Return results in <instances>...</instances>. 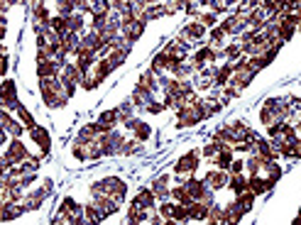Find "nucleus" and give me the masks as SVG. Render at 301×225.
I'll return each mask as SVG.
<instances>
[{
  "instance_id": "13",
  "label": "nucleus",
  "mask_w": 301,
  "mask_h": 225,
  "mask_svg": "<svg viewBox=\"0 0 301 225\" xmlns=\"http://www.w3.org/2000/svg\"><path fill=\"white\" fill-rule=\"evenodd\" d=\"M211 189H223V186H228V171L225 169H213V171H208L204 179Z\"/></svg>"
},
{
  "instance_id": "21",
  "label": "nucleus",
  "mask_w": 301,
  "mask_h": 225,
  "mask_svg": "<svg viewBox=\"0 0 301 225\" xmlns=\"http://www.w3.org/2000/svg\"><path fill=\"white\" fill-rule=\"evenodd\" d=\"M181 32H186L193 42H198V40H204L206 37V25L204 22H198V20H193V22H189V25H184Z\"/></svg>"
},
{
  "instance_id": "18",
  "label": "nucleus",
  "mask_w": 301,
  "mask_h": 225,
  "mask_svg": "<svg viewBox=\"0 0 301 225\" xmlns=\"http://www.w3.org/2000/svg\"><path fill=\"white\" fill-rule=\"evenodd\" d=\"M166 183H169V176H159V179H154V181H152L150 189H152V194L157 196V201H164V198H169V191H172V189H169Z\"/></svg>"
},
{
  "instance_id": "14",
  "label": "nucleus",
  "mask_w": 301,
  "mask_h": 225,
  "mask_svg": "<svg viewBox=\"0 0 301 225\" xmlns=\"http://www.w3.org/2000/svg\"><path fill=\"white\" fill-rule=\"evenodd\" d=\"M208 203L206 201H198V198H193L191 203H189V218L191 220H208Z\"/></svg>"
},
{
  "instance_id": "43",
  "label": "nucleus",
  "mask_w": 301,
  "mask_h": 225,
  "mask_svg": "<svg viewBox=\"0 0 301 225\" xmlns=\"http://www.w3.org/2000/svg\"><path fill=\"white\" fill-rule=\"evenodd\" d=\"M74 0H56V13L59 15H74Z\"/></svg>"
},
{
  "instance_id": "53",
  "label": "nucleus",
  "mask_w": 301,
  "mask_h": 225,
  "mask_svg": "<svg viewBox=\"0 0 301 225\" xmlns=\"http://www.w3.org/2000/svg\"><path fill=\"white\" fill-rule=\"evenodd\" d=\"M162 110H164V103H157L154 98L147 103V113H152V115H157V113H162Z\"/></svg>"
},
{
  "instance_id": "58",
  "label": "nucleus",
  "mask_w": 301,
  "mask_h": 225,
  "mask_svg": "<svg viewBox=\"0 0 301 225\" xmlns=\"http://www.w3.org/2000/svg\"><path fill=\"white\" fill-rule=\"evenodd\" d=\"M0 54H5V47H3V44H0Z\"/></svg>"
},
{
  "instance_id": "29",
  "label": "nucleus",
  "mask_w": 301,
  "mask_h": 225,
  "mask_svg": "<svg viewBox=\"0 0 301 225\" xmlns=\"http://www.w3.org/2000/svg\"><path fill=\"white\" fill-rule=\"evenodd\" d=\"M15 113H17V118H20V123H22V125L27 127H35L37 125V123H35V115H32V113L27 110V108H25V105H22V103H20V100H17V105H15Z\"/></svg>"
},
{
  "instance_id": "8",
  "label": "nucleus",
  "mask_w": 301,
  "mask_h": 225,
  "mask_svg": "<svg viewBox=\"0 0 301 225\" xmlns=\"http://www.w3.org/2000/svg\"><path fill=\"white\" fill-rule=\"evenodd\" d=\"M5 157H8L13 164H22V162L29 157V152H27V147L20 142V137H13V142H10L8 149H5Z\"/></svg>"
},
{
  "instance_id": "52",
  "label": "nucleus",
  "mask_w": 301,
  "mask_h": 225,
  "mask_svg": "<svg viewBox=\"0 0 301 225\" xmlns=\"http://www.w3.org/2000/svg\"><path fill=\"white\" fill-rule=\"evenodd\" d=\"M228 171H230V174H243V171H245V159H233Z\"/></svg>"
},
{
  "instance_id": "2",
  "label": "nucleus",
  "mask_w": 301,
  "mask_h": 225,
  "mask_svg": "<svg viewBox=\"0 0 301 225\" xmlns=\"http://www.w3.org/2000/svg\"><path fill=\"white\" fill-rule=\"evenodd\" d=\"M98 144H101V152L103 157H113V155H123V144H125V137L118 132V130H108L103 135L96 137Z\"/></svg>"
},
{
  "instance_id": "36",
  "label": "nucleus",
  "mask_w": 301,
  "mask_h": 225,
  "mask_svg": "<svg viewBox=\"0 0 301 225\" xmlns=\"http://www.w3.org/2000/svg\"><path fill=\"white\" fill-rule=\"evenodd\" d=\"M115 110H118V120H120V123H127V120L132 118V110H135V105H132V100H125L123 105H118Z\"/></svg>"
},
{
  "instance_id": "22",
  "label": "nucleus",
  "mask_w": 301,
  "mask_h": 225,
  "mask_svg": "<svg viewBox=\"0 0 301 225\" xmlns=\"http://www.w3.org/2000/svg\"><path fill=\"white\" fill-rule=\"evenodd\" d=\"M25 208L22 206H15L13 201H5V206H3V213H0V220L3 223H8V220H15L17 215H22Z\"/></svg>"
},
{
  "instance_id": "27",
  "label": "nucleus",
  "mask_w": 301,
  "mask_h": 225,
  "mask_svg": "<svg viewBox=\"0 0 301 225\" xmlns=\"http://www.w3.org/2000/svg\"><path fill=\"white\" fill-rule=\"evenodd\" d=\"M147 220H150V211L137 208L135 203L127 208V223H147Z\"/></svg>"
},
{
  "instance_id": "11",
  "label": "nucleus",
  "mask_w": 301,
  "mask_h": 225,
  "mask_svg": "<svg viewBox=\"0 0 301 225\" xmlns=\"http://www.w3.org/2000/svg\"><path fill=\"white\" fill-rule=\"evenodd\" d=\"M132 203H135L137 208H145V211H154L157 208V196L152 194V189H142L135 198H132Z\"/></svg>"
},
{
  "instance_id": "19",
  "label": "nucleus",
  "mask_w": 301,
  "mask_h": 225,
  "mask_svg": "<svg viewBox=\"0 0 301 225\" xmlns=\"http://www.w3.org/2000/svg\"><path fill=\"white\" fill-rule=\"evenodd\" d=\"M247 189H250L255 196H260V194H267V191L272 189V183L267 181V179H260V176L255 174V176H250V179H247Z\"/></svg>"
},
{
  "instance_id": "32",
  "label": "nucleus",
  "mask_w": 301,
  "mask_h": 225,
  "mask_svg": "<svg viewBox=\"0 0 301 225\" xmlns=\"http://www.w3.org/2000/svg\"><path fill=\"white\" fill-rule=\"evenodd\" d=\"M137 84H142L145 88H150V91H157L159 88V79H157V71H152V69H147L142 76H140V81Z\"/></svg>"
},
{
  "instance_id": "23",
  "label": "nucleus",
  "mask_w": 301,
  "mask_h": 225,
  "mask_svg": "<svg viewBox=\"0 0 301 225\" xmlns=\"http://www.w3.org/2000/svg\"><path fill=\"white\" fill-rule=\"evenodd\" d=\"M228 132H230V137H233L235 142L238 140H245V135H247V130H250V125L247 123H243V120H235V123H228Z\"/></svg>"
},
{
  "instance_id": "39",
  "label": "nucleus",
  "mask_w": 301,
  "mask_h": 225,
  "mask_svg": "<svg viewBox=\"0 0 301 225\" xmlns=\"http://www.w3.org/2000/svg\"><path fill=\"white\" fill-rule=\"evenodd\" d=\"M225 37H228V34L223 32V27H211V42H208V44H211L213 49H216V47H223Z\"/></svg>"
},
{
  "instance_id": "35",
  "label": "nucleus",
  "mask_w": 301,
  "mask_h": 225,
  "mask_svg": "<svg viewBox=\"0 0 301 225\" xmlns=\"http://www.w3.org/2000/svg\"><path fill=\"white\" fill-rule=\"evenodd\" d=\"M172 220H174V223H186V220H191V218H189V206H186V203H174Z\"/></svg>"
},
{
  "instance_id": "1",
  "label": "nucleus",
  "mask_w": 301,
  "mask_h": 225,
  "mask_svg": "<svg viewBox=\"0 0 301 225\" xmlns=\"http://www.w3.org/2000/svg\"><path fill=\"white\" fill-rule=\"evenodd\" d=\"M40 93L44 105H49V108H64L69 103V93L64 84L59 81V76L56 79H40Z\"/></svg>"
},
{
  "instance_id": "25",
  "label": "nucleus",
  "mask_w": 301,
  "mask_h": 225,
  "mask_svg": "<svg viewBox=\"0 0 301 225\" xmlns=\"http://www.w3.org/2000/svg\"><path fill=\"white\" fill-rule=\"evenodd\" d=\"M49 27L54 29L59 37H64L66 32H71V29H69V15H56V17H52V20H49Z\"/></svg>"
},
{
  "instance_id": "59",
  "label": "nucleus",
  "mask_w": 301,
  "mask_h": 225,
  "mask_svg": "<svg viewBox=\"0 0 301 225\" xmlns=\"http://www.w3.org/2000/svg\"><path fill=\"white\" fill-rule=\"evenodd\" d=\"M299 215H301V208H299Z\"/></svg>"
},
{
  "instance_id": "54",
  "label": "nucleus",
  "mask_w": 301,
  "mask_h": 225,
  "mask_svg": "<svg viewBox=\"0 0 301 225\" xmlns=\"http://www.w3.org/2000/svg\"><path fill=\"white\" fill-rule=\"evenodd\" d=\"M8 69H10V66H8V56L0 54V76H5V73H8Z\"/></svg>"
},
{
  "instance_id": "49",
  "label": "nucleus",
  "mask_w": 301,
  "mask_h": 225,
  "mask_svg": "<svg viewBox=\"0 0 301 225\" xmlns=\"http://www.w3.org/2000/svg\"><path fill=\"white\" fill-rule=\"evenodd\" d=\"M15 123V118L13 115H10V113L5 110V108H0V127H5V130H8V127L13 125Z\"/></svg>"
},
{
  "instance_id": "9",
  "label": "nucleus",
  "mask_w": 301,
  "mask_h": 225,
  "mask_svg": "<svg viewBox=\"0 0 301 225\" xmlns=\"http://www.w3.org/2000/svg\"><path fill=\"white\" fill-rule=\"evenodd\" d=\"M37 76L40 79H56L59 71H61V64L56 59H37Z\"/></svg>"
},
{
  "instance_id": "5",
  "label": "nucleus",
  "mask_w": 301,
  "mask_h": 225,
  "mask_svg": "<svg viewBox=\"0 0 301 225\" xmlns=\"http://www.w3.org/2000/svg\"><path fill=\"white\" fill-rule=\"evenodd\" d=\"M29 137H32L35 144H40L42 155H44V157L49 155V147H52V135H49V130H47V127H42V125L29 127Z\"/></svg>"
},
{
  "instance_id": "6",
  "label": "nucleus",
  "mask_w": 301,
  "mask_h": 225,
  "mask_svg": "<svg viewBox=\"0 0 301 225\" xmlns=\"http://www.w3.org/2000/svg\"><path fill=\"white\" fill-rule=\"evenodd\" d=\"M125 127L132 132V137L140 142H147L152 137V125H147L145 120H137V118H130L127 123H125Z\"/></svg>"
},
{
  "instance_id": "7",
  "label": "nucleus",
  "mask_w": 301,
  "mask_h": 225,
  "mask_svg": "<svg viewBox=\"0 0 301 225\" xmlns=\"http://www.w3.org/2000/svg\"><path fill=\"white\" fill-rule=\"evenodd\" d=\"M252 152H257L262 159H279V149H277V144H274L270 137H260V140L252 144Z\"/></svg>"
},
{
  "instance_id": "17",
  "label": "nucleus",
  "mask_w": 301,
  "mask_h": 225,
  "mask_svg": "<svg viewBox=\"0 0 301 225\" xmlns=\"http://www.w3.org/2000/svg\"><path fill=\"white\" fill-rule=\"evenodd\" d=\"M59 211H64V213H69L71 215V220L74 218H79V215H83V206L76 201V198H71V196H66L64 201H61V206H59Z\"/></svg>"
},
{
  "instance_id": "45",
  "label": "nucleus",
  "mask_w": 301,
  "mask_h": 225,
  "mask_svg": "<svg viewBox=\"0 0 301 225\" xmlns=\"http://www.w3.org/2000/svg\"><path fill=\"white\" fill-rule=\"evenodd\" d=\"M113 10H118L120 15H127L130 13V8H132V0H113V5H110Z\"/></svg>"
},
{
  "instance_id": "57",
  "label": "nucleus",
  "mask_w": 301,
  "mask_h": 225,
  "mask_svg": "<svg viewBox=\"0 0 301 225\" xmlns=\"http://www.w3.org/2000/svg\"><path fill=\"white\" fill-rule=\"evenodd\" d=\"M198 5H208V0H198Z\"/></svg>"
},
{
  "instance_id": "48",
  "label": "nucleus",
  "mask_w": 301,
  "mask_h": 225,
  "mask_svg": "<svg viewBox=\"0 0 301 225\" xmlns=\"http://www.w3.org/2000/svg\"><path fill=\"white\" fill-rule=\"evenodd\" d=\"M218 149H220V147H218V142H216V140H211V142H208V144L204 147V152H201V155H204V157H208V159H213V157L218 155Z\"/></svg>"
},
{
  "instance_id": "10",
  "label": "nucleus",
  "mask_w": 301,
  "mask_h": 225,
  "mask_svg": "<svg viewBox=\"0 0 301 225\" xmlns=\"http://www.w3.org/2000/svg\"><path fill=\"white\" fill-rule=\"evenodd\" d=\"M113 71H115V66H113V64H110L108 59L103 56V59H98L96 64H93V69H91V76L96 79V84H103V81L108 79V76L113 73Z\"/></svg>"
},
{
  "instance_id": "41",
  "label": "nucleus",
  "mask_w": 301,
  "mask_h": 225,
  "mask_svg": "<svg viewBox=\"0 0 301 225\" xmlns=\"http://www.w3.org/2000/svg\"><path fill=\"white\" fill-rule=\"evenodd\" d=\"M69 29H71V32H81L83 29V13L69 15Z\"/></svg>"
},
{
  "instance_id": "44",
  "label": "nucleus",
  "mask_w": 301,
  "mask_h": 225,
  "mask_svg": "<svg viewBox=\"0 0 301 225\" xmlns=\"http://www.w3.org/2000/svg\"><path fill=\"white\" fill-rule=\"evenodd\" d=\"M260 120H262V125L267 127V125H272V123H277V115H274L267 105H262V110H260Z\"/></svg>"
},
{
  "instance_id": "12",
  "label": "nucleus",
  "mask_w": 301,
  "mask_h": 225,
  "mask_svg": "<svg viewBox=\"0 0 301 225\" xmlns=\"http://www.w3.org/2000/svg\"><path fill=\"white\" fill-rule=\"evenodd\" d=\"M44 198H49V194H47V191H44V189L40 186L35 194L25 196L22 201H20V203H22V208H25V211H37V208L42 206V201H44Z\"/></svg>"
},
{
  "instance_id": "28",
  "label": "nucleus",
  "mask_w": 301,
  "mask_h": 225,
  "mask_svg": "<svg viewBox=\"0 0 301 225\" xmlns=\"http://www.w3.org/2000/svg\"><path fill=\"white\" fill-rule=\"evenodd\" d=\"M262 164H264V159H262L257 152H250V157L245 159V169L250 171V176L260 174V171H262Z\"/></svg>"
},
{
  "instance_id": "50",
  "label": "nucleus",
  "mask_w": 301,
  "mask_h": 225,
  "mask_svg": "<svg viewBox=\"0 0 301 225\" xmlns=\"http://www.w3.org/2000/svg\"><path fill=\"white\" fill-rule=\"evenodd\" d=\"M25 130H27V127L22 125V123H17V120H15L13 125L8 127V135H13V137H22V132H25Z\"/></svg>"
},
{
  "instance_id": "20",
  "label": "nucleus",
  "mask_w": 301,
  "mask_h": 225,
  "mask_svg": "<svg viewBox=\"0 0 301 225\" xmlns=\"http://www.w3.org/2000/svg\"><path fill=\"white\" fill-rule=\"evenodd\" d=\"M169 198H172V201H177V203H186V206L193 201V196L189 194V189H186L184 183H177V186L169 191Z\"/></svg>"
},
{
  "instance_id": "16",
  "label": "nucleus",
  "mask_w": 301,
  "mask_h": 225,
  "mask_svg": "<svg viewBox=\"0 0 301 225\" xmlns=\"http://www.w3.org/2000/svg\"><path fill=\"white\" fill-rule=\"evenodd\" d=\"M262 171L267 174V181L272 183V186L279 181V179H282V174H284V171H282V167L277 164V159H264V164H262Z\"/></svg>"
},
{
  "instance_id": "47",
  "label": "nucleus",
  "mask_w": 301,
  "mask_h": 225,
  "mask_svg": "<svg viewBox=\"0 0 301 225\" xmlns=\"http://www.w3.org/2000/svg\"><path fill=\"white\" fill-rule=\"evenodd\" d=\"M196 20H198V22H204L206 27H216V13H211V10H208V13H201Z\"/></svg>"
},
{
  "instance_id": "51",
  "label": "nucleus",
  "mask_w": 301,
  "mask_h": 225,
  "mask_svg": "<svg viewBox=\"0 0 301 225\" xmlns=\"http://www.w3.org/2000/svg\"><path fill=\"white\" fill-rule=\"evenodd\" d=\"M208 8H211V13H225V8H228V5H225V3H223V0H208Z\"/></svg>"
},
{
  "instance_id": "15",
  "label": "nucleus",
  "mask_w": 301,
  "mask_h": 225,
  "mask_svg": "<svg viewBox=\"0 0 301 225\" xmlns=\"http://www.w3.org/2000/svg\"><path fill=\"white\" fill-rule=\"evenodd\" d=\"M52 15H49V8L44 3H35L32 5V25H49Z\"/></svg>"
},
{
  "instance_id": "31",
  "label": "nucleus",
  "mask_w": 301,
  "mask_h": 225,
  "mask_svg": "<svg viewBox=\"0 0 301 225\" xmlns=\"http://www.w3.org/2000/svg\"><path fill=\"white\" fill-rule=\"evenodd\" d=\"M216 159V164H218V169H230V162H233V147H225V149H218V155L213 157Z\"/></svg>"
},
{
  "instance_id": "33",
  "label": "nucleus",
  "mask_w": 301,
  "mask_h": 225,
  "mask_svg": "<svg viewBox=\"0 0 301 225\" xmlns=\"http://www.w3.org/2000/svg\"><path fill=\"white\" fill-rule=\"evenodd\" d=\"M98 123L106 127V130H113V125L120 123V120H118V110H115V108H113V110H103L101 118H98Z\"/></svg>"
},
{
  "instance_id": "46",
  "label": "nucleus",
  "mask_w": 301,
  "mask_h": 225,
  "mask_svg": "<svg viewBox=\"0 0 301 225\" xmlns=\"http://www.w3.org/2000/svg\"><path fill=\"white\" fill-rule=\"evenodd\" d=\"M208 220H211V223H220V220H223V208L213 203V206L208 208Z\"/></svg>"
},
{
  "instance_id": "38",
  "label": "nucleus",
  "mask_w": 301,
  "mask_h": 225,
  "mask_svg": "<svg viewBox=\"0 0 301 225\" xmlns=\"http://www.w3.org/2000/svg\"><path fill=\"white\" fill-rule=\"evenodd\" d=\"M223 54H225V59L233 64V61H238V59L243 56V44H228V47L223 49Z\"/></svg>"
},
{
  "instance_id": "34",
  "label": "nucleus",
  "mask_w": 301,
  "mask_h": 225,
  "mask_svg": "<svg viewBox=\"0 0 301 225\" xmlns=\"http://www.w3.org/2000/svg\"><path fill=\"white\" fill-rule=\"evenodd\" d=\"M228 186H230V191H235V194H243L247 189V179L243 174H230L228 176Z\"/></svg>"
},
{
  "instance_id": "56",
  "label": "nucleus",
  "mask_w": 301,
  "mask_h": 225,
  "mask_svg": "<svg viewBox=\"0 0 301 225\" xmlns=\"http://www.w3.org/2000/svg\"><path fill=\"white\" fill-rule=\"evenodd\" d=\"M3 37H5V25H0V42H3Z\"/></svg>"
},
{
  "instance_id": "42",
  "label": "nucleus",
  "mask_w": 301,
  "mask_h": 225,
  "mask_svg": "<svg viewBox=\"0 0 301 225\" xmlns=\"http://www.w3.org/2000/svg\"><path fill=\"white\" fill-rule=\"evenodd\" d=\"M137 152H142V144H140V140H125L123 144V155H137Z\"/></svg>"
},
{
  "instance_id": "24",
  "label": "nucleus",
  "mask_w": 301,
  "mask_h": 225,
  "mask_svg": "<svg viewBox=\"0 0 301 225\" xmlns=\"http://www.w3.org/2000/svg\"><path fill=\"white\" fill-rule=\"evenodd\" d=\"M230 76H233V66H230V61L225 64V66H216V73H213V84L216 86H225L230 81Z\"/></svg>"
},
{
  "instance_id": "40",
  "label": "nucleus",
  "mask_w": 301,
  "mask_h": 225,
  "mask_svg": "<svg viewBox=\"0 0 301 225\" xmlns=\"http://www.w3.org/2000/svg\"><path fill=\"white\" fill-rule=\"evenodd\" d=\"M157 211L162 213V218H164V223H174V220H172V213H174V203H169V201H162V203H159V206H157Z\"/></svg>"
},
{
  "instance_id": "26",
  "label": "nucleus",
  "mask_w": 301,
  "mask_h": 225,
  "mask_svg": "<svg viewBox=\"0 0 301 225\" xmlns=\"http://www.w3.org/2000/svg\"><path fill=\"white\" fill-rule=\"evenodd\" d=\"M83 215H86L88 223H101V220H106V213L101 211L93 201H91L88 206H83Z\"/></svg>"
},
{
  "instance_id": "4",
  "label": "nucleus",
  "mask_w": 301,
  "mask_h": 225,
  "mask_svg": "<svg viewBox=\"0 0 301 225\" xmlns=\"http://www.w3.org/2000/svg\"><path fill=\"white\" fill-rule=\"evenodd\" d=\"M198 159H201V152H196V149L186 152V155L174 164V174H193V171L198 169Z\"/></svg>"
},
{
  "instance_id": "55",
  "label": "nucleus",
  "mask_w": 301,
  "mask_h": 225,
  "mask_svg": "<svg viewBox=\"0 0 301 225\" xmlns=\"http://www.w3.org/2000/svg\"><path fill=\"white\" fill-rule=\"evenodd\" d=\"M5 140H8V130L0 127V144H5Z\"/></svg>"
},
{
  "instance_id": "30",
  "label": "nucleus",
  "mask_w": 301,
  "mask_h": 225,
  "mask_svg": "<svg viewBox=\"0 0 301 225\" xmlns=\"http://www.w3.org/2000/svg\"><path fill=\"white\" fill-rule=\"evenodd\" d=\"M235 203H238V206H240L245 213H250V211H252V206H255V194H252L250 189H245L243 194H238Z\"/></svg>"
},
{
  "instance_id": "37",
  "label": "nucleus",
  "mask_w": 301,
  "mask_h": 225,
  "mask_svg": "<svg viewBox=\"0 0 301 225\" xmlns=\"http://www.w3.org/2000/svg\"><path fill=\"white\" fill-rule=\"evenodd\" d=\"M169 15L166 10V5H159V3H152L150 8H147V20H159V17H164Z\"/></svg>"
},
{
  "instance_id": "3",
  "label": "nucleus",
  "mask_w": 301,
  "mask_h": 225,
  "mask_svg": "<svg viewBox=\"0 0 301 225\" xmlns=\"http://www.w3.org/2000/svg\"><path fill=\"white\" fill-rule=\"evenodd\" d=\"M15 105H17V84L13 79H5L0 84V108L15 110Z\"/></svg>"
}]
</instances>
